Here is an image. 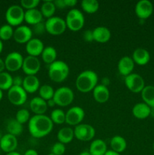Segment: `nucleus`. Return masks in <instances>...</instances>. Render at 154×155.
<instances>
[{
    "instance_id": "obj_44",
    "label": "nucleus",
    "mask_w": 154,
    "mask_h": 155,
    "mask_svg": "<svg viewBox=\"0 0 154 155\" xmlns=\"http://www.w3.org/2000/svg\"><path fill=\"white\" fill-rule=\"evenodd\" d=\"M54 5H55L56 8H60V9H63L65 8L66 7V5H65L64 0H56V1L54 2Z\"/></svg>"
},
{
    "instance_id": "obj_7",
    "label": "nucleus",
    "mask_w": 154,
    "mask_h": 155,
    "mask_svg": "<svg viewBox=\"0 0 154 155\" xmlns=\"http://www.w3.org/2000/svg\"><path fill=\"white\" fill-rule=\"evenodd\" d=\"M45 24L46 31L53 36H58L62 34L67 28L65 20L57 16H53L47 19Z\"/></svg>"
},
{
    "instance_id": "obj_15",
    "label": "nucleus",
    "mask_w": 154,
    "mask_h": 155,
    "mask_svg": "<svg viewBox=\"0 0 154 155\" xmlns=\"http://www.w3.org/2000/svg\"><path fill=\"white\" fill-rule=\"evenodd\" d=\"M134 12L140 20H146L152 14L153 5L149 0H140L136 4Z\"/></svg>"
},
{
    "instance_id": "obj_51",
    "label": "nucleus",
    "mask_w": 154,
    "mask_h": 155,
    "mask_svg": "<svg viewBox=\"0 0 154 155\" xmlns=\"http://www.w3.org/2000/svg\"><path fill=\"white\" fill-rule=\"evenodd\" d=\"M5 155H21L20 153L17 152V151H12V152H10V153H8V154H6Z\"/></svg>"
},
{
    "instance_id": "obj_11",
    "label": "nucleus",
    "mask_w": 154,
    "mask_h": 155,
    "mask_svg": "<svg viewBox=\"0 0 154 155\" xmlns=\"http://www.w3.org/2000/svg\"><path fill=\"white\" fill-rule=\"evenodd\" d=\"M24 58L21 53L18 51H12L8 54L5 59V69L10 72H15L22 68Z\"/></svg>"
},
{
    "instance_id": "obj_3",
    "label": "nucleus",
    "mask_w": 154,
    "mask_h": 155,
    "mask_svg": "<svg viewBox=\"0 0 154 155\" xmlns=\"http://www.w3.org/2000/svg\"><path fill=\"white\" fill-rule=\"evenodd\" d=\"M69 68L61 60H56L48 67V77L54 83H62L68 77Z\"/></svg>"
},
{
    "instance_id": "obj_21",
    "label": "nucleus",
    "mask_w": 154,
    "mask_h": 155,
    "mask_svg": "<svg viewBox=\"0 0 154 155\" xmlns=\"http://www.w3.org/2000/svg\"><path fill=\"white\" fill-rule=\"evenodd\" d=\"M93 93L94 99L98 103H103L107 102L110 98V91L107 86H104L102 84L97 85L96 87L93 89L92 91Z\"/></svg>"
},
{
    "instance_id": "obj_47",
    "label": "nucleus",
    "mask_w": 154,
    "mask_h": 155,
    "mask_svg": "<svg viewBox=\"0 0 154 155\" xmlns=\"http://www.w3.org/2000/svg\"><path fill=\"white\" fill-rule=\"evenodd\" d=\"M5 69V61L0 58V73L4 72V70Z\"/></svg>"
},
{
    "instance_id": "obj_31",
    "label": "nucleus",
    "mask_w": 154,
    "mask_h": 155,
    "mask_svg": "<svg viewBox=\"0 0 154 155\" xmlns=\"http://www.w3.org/2000/svg\"><path fill=\"white\" fill-rule=\"evenodd\" d=\"M55 11V5H54V2L51 1V0L45 1L41 5V13H42V16L44 18H46L47 19L54 16Z\"/></svg>"
},
{
    "instance_id": "obj_32",
    "label": "nucleus",
    "mask_w": 154,
    "mask_h": 155,
    "mask_svg": "<svg viewBox=\"0 0 154 155\" xmlns=\"http://www.w3.org/2000/svg\"><path fill=\"white\" fill-rule=\"evenodd\" d=\"M7 131L8 133L11 135H13L14 136H20L22 133L24 128H23V124H20L16 119H11L8 122L7 124Z\"/></svg>"
},
{
    "instance_id": "obj_39",
    "label": "nucleus",
    "mask_w": 154,
    "mask_h": 155,
    "mask_svg": "<svg viewBox=\"0 0 154 155\" xmlns=\"http://www.w3.org/2000/svg\"><path fill=\"white\" fill-rule=\"evenodd\" d=\"M51 154L54 155H63L66 151V147H65L64 144L57 142L54 143L51 147Z\"/></svg>"
},
{
    "instance_id": "obj_57",
    "label": "nucleus",
    "mask_w": 154,
    "mask_h": 155,
    "mask_svg": "<svg viewBox=\"0 0 154 155\" xmlns=\"http://www.w3.org/2000/svg\"><path fill=\"white\" fill-rule=\"evenodd\" d=\"M48 155H54V154H48Z\"/></svg>"
},
{
    "instance_id": "obj_28",
    "label": "nucleus",
    "mask_w": 154,
    "mask_h": 155,
    "mask_svg": "<svg viewBox=\"0 0 154 155\" xmlns=\"http://www.w3.org/2000/svg\"><path fill=\"white\" fill-rule=\"evenodd\" d=\"M110 147L111 150L116 151V152L120 153L123 152L127 148L126 140L122 136H115L110 139Z\"/></svg>"
},
{
    "instance_id": "obj_10",
    "label": "nucleus",
    "mask_w": 154,
    "mask_h": 155,
    "mask_svg": "<svg viewBox=\"0 0 154 155\" xmlns=\"http://www.w3.org/2000/svg\"><path fill=\"white\" fill-rule=\"evenodd\" d=\"M125 84L128 90L134 93L141 92L145 87V82L143 77L134 73L125 77Z\"/></svg>"
},
{
    "instance_id": "obj_36",
    "label": "nucleus",
    "mask_w": 154,
    "mask_h": 155,
    "mask_svg": "<svg viewBox=\"0 0 154 155\" xmlns=\"http://www.w3.org/2000/svg\"><path fill=\"white\" fill-rule=\"evenodd\" d=\"M50 119L53 124H63L66 123V113L61 109H54L51 111Z\"/></svg>"
},
{
    "instance_id": "obj_23",
    "label": "nucleus",
    "mask_w": 154,
    "mask_h": 155,
    "mask_svg": "<svg viewBox=\"0 0 154 155\" xmlns=\"http://www.w3.org/2000/svg\"><path fill=\"white\" fill-rule=\"evenodd\" d=\"M134 63L138 65H146L150 60V55L149 51L143 48H137L134 51L132 58Z\"/></svg>"
},
{
    "instance_id": "obj_52",
    "label": "nucleus",
    "mask_w": 154,
    "mask_h": 155,
    "mask_svg": "<svg viewBox=\"0 0 154 155\" xmlns=\"http://www.w3.org/2000/svg\"><path fill=\"white\" fill-rule=\"evenodd\" d=\"M79 155H91L90 154V152H89L88 151H82V152L80 153Z\"/></svg>"
},
{
    "instance_id": "obj_49",
    "label": "nucleus",
    "mask_w": 154,
    "mask_h": 155,
    "mask_svg": "<svg viewBox=\"0 0 154 155\" xmlns=\"http://www.w3.org/2000/svg\"><path fill=\"white\" fill-rule=\"evenodd\" d=\"M47 104H48V107H54V106L56 105L55 102H54V101L53 98H51V99L47 101Z\"/></svg>"
},
{
    "instance_id": "obj_4",
    "label": "nucleus",
    "mask_w": 154,
    "mask_h": 155,
    "mask_svg": "<svg viewBox=\"0 0 154 155\" xmlns=\"http://www.w3.org/2000/svg\"><path fill=\"white\" fill-rule=\"evenodd\" d=\"M65 21L68 29L71 31L76 32L84 27L85 17L81 11L76 8H72L68 12Z\"/></svg>"
},
{
    "instance_id": "obj_17",
    "label": "nucleus",
    "mask_w": 154,
    "mask_h": 155,
    "mask_svg": "<svg viewBox=\"0 0 154 155\" xmlns=\"http://www.w3.org/2000/svg\"><path fill=\"white\" fill-rule=\"evenodd\" d=\"M44 44L41 39L39 38H32L27 44H26V51L28 55L38 57L42 54L43 51Z\"/></svg>"
},
{
    "instance_id": "obj_54",
    "label": "nucleus",
    "mask_w": 154,
    "mask_h": 155,
    "mask_svg": "<svg viewBox=\"0 0 154 155\" xmlns=\"http://www.w3.org/2000/svg\"><path fill=\"white\" fill-rule=\"evenodd\" d=\"M150 116L153 117H154V107H152L150 110Z\"/></svg>"
},
{
    "instance_id": "obj_20",
    "label": "nucleus",
    "mask_w": 154,
    "mask_h": 155,
    "mask_svg": "<svg viewBox=\"0 0 154 155\" xmlns=\"http://www.w3.org/2000/svg\"><path fill=\"white\" fill-rule=\"evenodd\" d=\"M22 87L27 94H33L39 91L40 88V82L36 76H27L24 78Z\"/></svg>"
},
{
    "instance_id": "obj_12",
    "label": "nucleus",
    "mask_w": 154,
    "mask_h": 155,
    "mask_svg": "<svg viewBox=\"0 0 154 155\" xmlns=\"http://www.w3.org/2000/svg\"><path fill=\"white\" fill-rule=\"evenodd\" d=\"M85 118V111L82 107L74 106L70 107L66 113V123L69 126L79 125Z\"/></svg>"
},
{
    "instance_id": "obj_43",
    "label": "nucleus",
    "mask_w": 154,
    "mask_h": 155,
    "mask_svg": "<svg viewBox=\"0 0 154 155\" xmlns=\"http://www.w3.org/2000/svg\"><path fill=\"white\" fill-rule=\"evenodd\" d=\"M24 79L21 76H15L13 77V86H22Z\"/></svg>"
},
{
    "instance_id": "obj_5",
    "label": "nucleus",
    "mask_w": 154,
    "mask_h": 155,
    "mask_svg": "<svg viewBox=\"0 0 154 155\" xmlns=\"http://www.w3.org/2000/svg\"><path fill=\"white\" fill-rule=\"evenodd\" d=\"M24 14L25 12L21 5H11L5 12V19L8 24L11 27L21 26L24 21Z\"/></svg>"
},
{
    "instance_id": "obj_56",
    "label": "nucleus",
    "mask_w": 154,
    "mask_h": 155,
    "mask_svg": "<svg viewBox=\"0 0 154 155\" xmlns=\"http://www.w3.org/2000/svg\"><path fill=\"white\" fill-rule=\"evenodd\" d=\"M152 149H153V151H154V142H153V144H152Z\"/></svg>"
},
{
    "instance_id": "obj_27",
    "label": "nucleus",
    "mask_w": 154,
    "mask_h": 155,
    "mask_svg": "<svg viewBox=\"0 0 154 155\" xmlns=\"http://www.w3.org/2000/svg\"><path fill=\"white\" fill-rule=\"evenodd\" d=\"M74 137H75L74 136V130L71 127H63V128L60 129L57 134L58 142H61L64 145L72 142Z\"/></svg>"
},
{
    "instance_id": "obj_2",
    "label": "nucleus",
    "mask_w": 154,
    "mask_h": 155,
    "mask_svg": "<svg viewBox=\"0 0 154 155\" xmlns=\"http://www.w3.org/2000/svg\"><path fill=\"white\" fill-rule=\"evenodd\" d=\"M98 74L93 71L87 70L80 73L75 80V87L82 93L93 91L98 85Z\"/></svg>"
},
{
    "instance_id": "obj_53",
    "label": "nucleus",
    "mask_w": 154,
    "mask_h": 155,
    "mask_svg": "<svg viewBox=\"0 0 154 155\" xmlns=\"http://www.w3.org/2000/svg\"><path fill=\"white\" fill-rule=\"evenodd\" d=\"M2 49H3V43L2 42L1 39H0V54H1V52L2 51Z\"/></svg>"
},
{
    "instance_id": "obj_14",
    "label": "nucleus",
    "mask_w": 154,
    "mask_h": 155,
    "mask_svg": "<svg viewBox=\"0 0 154 155\" xmlns=\"http://www.w3.org/2000/svg\"><path fill=\"white\" fill-rule=\"evenodd\" d=\"M33 30L27 25L18 26L14 30L13 38L19 44H27L33 38Z\"/></svg>"
},
{
    "instance_id": "obj_33",
    "label": "nucleus",
    "mask_w": 154,
    "mask_h": 155,
    "mask_svg": "<svg viewBox=\"0 0 154 155\" xmlns=\"http://www.w3.org/2000/svg\"><path fill=\"white\" fill-rule=\"evenodd\" d=\"M81 7L86 13L95 14L99 9L100 5L97 0H82L81 2Z\"/></svg>"
},
{
    "instance_id": "obj_40",
    "label": "nucleus",
    "mask_w": 154,
    "mask_h": 155,
    "mask_svg": "<svg viewBox=\"0 0 154 155\" xmlns=\"http://www.w3.org/2000/svg\"><path fill=\"white\" fill-rule=\"evenodd\" d=\"M39 3H40L39 0H21V6L23 8L30 10V9L36 8Z\"/></svg>"
},
{
    "instance_id": "obj_37",
    "label": "nucleus",
    "mask_w": 154,
    "mask_h": 155,
    "mask_svg": "<svg viewBox=\"0 0 154 155\" xmlns=\"http://www.w3.org/2000/svg\"><path fill=\"white\" fill-rule=\"evenodd\" d=\"M13 27L9 24H4L0 27V39L1 40H9L13 37Z\"/></svg>"
},
{
    "instance_id": "obj_9",
    "label": "nucleus",
    "mask_w": 154,
    "mask_h": 155,
    "mask_svg": "<svg viewBox=\"0 0 154 155\" xmlns=\"http://www.w3.org/2000/svg\"><path fill=\"white\" fill-rule=\"evenodd\" d=\"M95 136V128L89 124H80L74 129V136L82 142H89L94 139Z\"/></svg>"
},
{
    "instance_id": "obj_41",
    "label": "nucleus",
    "mask_w": 154,
    "mask_h": 155,
    "mask_svg": "<svg viewBox=\"0 0 154 155\" xmlns=\"http://www.w3.org/2000/svg\"><path fill=\"white\" fill-rule=\"evenodd\" d=\"M33 33H36V35H41L44 33V32L46 31L45 30V24L44 22H40L39 24H36V25H33Z\"/></svg>"
},
{
    "instance_id": "obj_35",
    "label": "nucleus",
    "mask_w": 154,
    "mask_h": 155,
    "mask_svg": "<svg viewBox=\"0 0 154 155\" xmlns=\"http://www.w3.org/2000/svg\"><path fill=\"white\" fill-rule=\"evenodd\" d=\"M54 88L52 87L50 85H42V86H40L39 89V97L44 99L45 101H48V100L51 99L54 97Z\"/></svg>"
},
{
    "instance_id": "obj_22",
    "label": "nucleus",
    "mask_w": 154,
    "mask_h": 155,
    "mask_svg": "<svg viewBox=\"0 0 154 155\" xmlns=\"http://www.w3.org/2000/svg\"><path fill=\"white\" fill-rule=\"evenodd\" d=\"M92 31L94 40L100 43L107 42L111 37V32L106 27H97Z\"/></svg>"
},
{
    "instance_id": "obj_34",
    "label": "nucleus",
    "mask_w": 154,
    "mask_h": 155,
    "mask_svg": "<svg viewBox=\"0 0 154 155\" xmlns=\"http://www.w3.org/2000/svg\"><path fill=\"white\" fill-rule=\"evenodd\" d=\"M13 86V77L8 72L0 73V89L8 90Z\"/></svg>"
},
{
    "instance_id": "obj_25",
    "label": "nucleus",
    "mask_w": 154,
    "mask_h": 155,
    "mask_svg": "<svg viewBox=\"0 0 154 155\" xmlns=\"http://www.w3.org/2000/svg\"><path fill=\"white\" fill-rule=\"evenodd\" d=\"M42 19H43V16L40 10H38L37 8L27 10L24 14V21L30 25H36L42 22Z\"/></svg>"
},
{
    "instance_id": "obj_29",
    "label": "nucleus",
    "mask_w": 154,
    "mask_h": 155,
    "mask_svg": "<svg viewBox=\"0 0 154 155\" xmlns=\"http://www.w3.org/2000/svg\"><path fill=\"white\" fill-rule=\"evenodd\" d=\"M140 93L143 102L147 104L150 108L154 107V86L150 85L145 86Z\"/></svg>"
},
{
    "instance_id": "obj_1",
    "label": "nucleus",
    "mask_w": 154,
    "mask_h": 155,
    "mask_svg": "<svg viewBox=\"0 0 154 155\" xmlns=\"http://www.w3.org/2000/svg\"><path fill=\"white\" fill-rule=\"evenodd\" d=\"M54 124L49 117L45 114L34 115L28 123V130L30 135L36 139L48 136L53 130Z\"/></svg>"
},
{
    "instance_id": "obj_48",
    "label": "nucleus",
    "mask_w": 154,
    "mask_h": 155,
    "mask_svg": "<svg viewBox=\"0 0 154 155\" xmlns=\"http://www.w3.org/2000/svg\"><path fill=\"white\" fill-rule=\"evenodd\" d=\"M110 80H109V78H107V77H104V78H103L102 83H101V84L104 85V86H107H107L110 84Z\"/></svg>"
},
{
    "instance_id": "obj_13",
    "label": "nucleus",
    "mask_w": 154,
    "mask_h": 155,
    "mask_svg": "<svg viewBox=\"0 0 154 155\" xmlns=\"http://www.w3.org/2000/svg\"><path fill=\"white\" fill-rule=\"evenodd\" d=\"M41 63L37 57L28 55L24 59L22 70L27 76H36L40 71Z\"/></svg>"
},
{
    "instance_id": "obj_55",
    "label": "nucleus",
    "mask_w": 154,
    "mask_h": 155,
    "mask_svg": "<svg viewBox=\"0 0 154 155\" xmlns=\"http://www.w3.org/2000/svg\"><path fill=\"white\" fill-rule=\"evenodd\" d=\"M2 97H3V92H2V90H1V89H0V101L2 99Z\"/></svg>"
},
{
    "instance_id": "obj_46",
    "label": "nucleus",
    "mask_w": 154,
    "mask_h": 155,
    "mask_svg": "<svg viewBox=\"0 0 154 155\" xmlns=\"http://www.w3.org/2000/svg\"><path fill=\"white\" fill-rule=\"evenodd\" d=\"M24 155H39L38 152L34 149H28L25 151Z\"/></svg>"
},
{
    "instance_id": "obj_16",
    "label": "nucleus",
    "mask_w": 154,
    "mask_h": 155,
    "mask_svg": "<svg viewBox=\"0 0 154 155\" xmlns=\"http://www.w3.org/2000/svg\"><path fill=\"white\" fill-rule=\"evenodd\" d=\"M18 139L16 136L11 135L9 133L4 135L0 139V148L6 154L15 151L18 148Z\"/></svg>"
},
{
    "instance_id": "obj_8",
    "label": "nucleus",
    "mask_w": 154,
    "mask_h": 155,
    "mask_svg": "<svg viewBox=\"0 0 154 155\" xmlns=\"http://www.w3.org/2000/svg\"><path fill=\"white\" fill-rule=\"evenodd\" d=\"M8 98L14 105H23L27 100V92L22 86H12L8 90Z\"/></svg>"
},
{
    "instance_id": "obj_18",
    "label": "nucleus",
    "mask_w": 154,
    "mask_h": 155,
    "mask_svg": "<svg viewBox=\"0 0 154 155\" xmlns=\"http://www.w3.org/2000/svg\"><path fill=\"white\" fill-rule=\"evenodd\" d=\"M117 68L119 74L125 77L132 74L134 68V62L129 56H124L118 62Z\"/></svg>"
},
{
    "instance_id": "obj_30",
    "label": "nucleus",
    "mask_w": 154,
    "mask_h": 155,
    "mask_svg": "<svg viewBox=\"0 0 154 155\" xmlns=\"http://www.w3.org/2000/svg\"><path fill=\"white\" fill-rule=\"evenodd\" d=\"M57 51L53 46H46L44 48L42 53V61L45 64H51L57 59Z\"/></svg>"
},
{
    "instance_id": "obj_50",
    "label": "nucleus",
    "mask_w": 154,
    "mask_h": 155,
    "mask_svg": "<svg viewBox=\"0 0 154 155\" xmlns=\"http://www.w3.org/2000/svg\"><path fill=\"white\" fill-rule=\"evenodd\" d=\"M104 155H120V154L113 151V150H107V151Z\"/></svg>"
},
{
    "instance_id": "obj_19",
    "label": "nucleus",
    "mask_w": 154,
    "mask_h": 155,
    "mask_svg": "<svg viewBox=\"0 0 154 155\" xmlns=\"http://www.w3.org/2000/svg\"><path fill=\"white\" fill-rule=\"evenodd\" d=\"M48 107L47 101L39 96L34 97L30 101V108L35 115L45 114Z\"/></svg>"
},
{
    "instance_id": "obj_45",
    "label": "nucleus",
    "mask_w": 154,
    "mask_h": 155,
    "mask_svg": "<svg viewBox=\"0 0 154 155\" xmlns=\"http://www.w3.org/2000/svg\"><path fill=\"white\" fill-rule=\"evenodd\" d=\"M66 7H74L77 4L76 0H64Z\"/></svg>"
},
{
    "instance_id": "obj_26",
    "label": "nucleus",
    "mask_w": 154,
    "mask_h": 155,
    "mask_svg": "<svg viewBox=\"0 0 154 155\" xmlns=\"http://www.w3.org/2000/svg\"><path fill=\"white\" fill-rule=\"evenodd\" d=\"M88 151L91 155H104L107 151V145L102 139H95L91 143Z\"/></svg>"
},
{
    "instance_id": "obj_6",
    "label": "nucleus",
    "mask_w": 154,
    "mask_h": 155,
    "mask_svg": "<svg viewBox=\"0 0 154 155\" xmlns=\"http://www.w3.org/2000/svg\"><path fill=\"white\" fill-rule=\"evenodd\" d=\"M53 99L56 105L66 107L73 101L74 92L67 86H61L54 91Z\"/></svg>"
},
{
    "instance_id": "obj_38",
    "label": "nucleus",
    "mask_w": 154,
    "mask_h": 155,
    "mask_svg": "<svg viewBox=\"0 0 154 155\" xmlns=\"http://www.w3.org/2000/svg\"><path fill=\"white\" fill-rule=\"evenodd\" d=\"M30 113L27 109H20L16 113L15 119L21 124H24L29 122L30 120Z\"/></svg>"
},
{
    "instance_id": "obj_24",
    "label": "nucleus",
    "mask_w": 154,
    "mask_h": 155,
    "mask_svg": "<svg viewBox=\"0 0 154 155\" xmlns=\"http://www.w3.org/2000/svg\"><path fill=\"white\" fill-rule=\"evenodd\" d=\"M151 108L144 102H140L136 104L132 108V114L137 119H146L150 116Z\"/></svg>"
},
{
    "instance_id": "obj_42",
    "label": "nucleus",
    "mask_w": 154,
    "mask_h": 155,
    "mask_svg": "<svg viewBox=\"0 0 154 155\" xmlns=\"http://www.w3.org/2000/svg\"><path fill=\"white\" fill-rule=\"evenodd\" d=\"M82 38L85 42H91L92 41H94L93 31L91 30H86L82 33Z\"/></svg>"
}]
</instances>
